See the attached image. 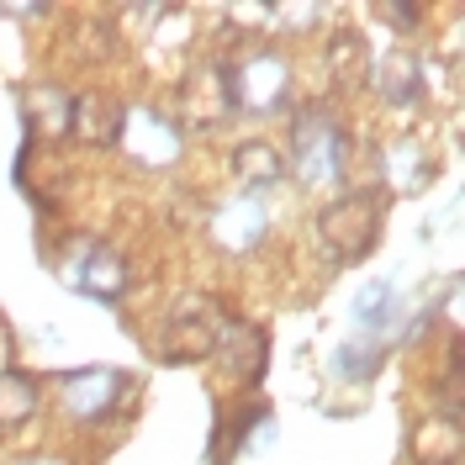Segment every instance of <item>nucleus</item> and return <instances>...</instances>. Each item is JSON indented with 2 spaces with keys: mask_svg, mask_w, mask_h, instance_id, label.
I'll list each match as a JSON object with an SVG mask.
<instances>
[{
  "mask_svg": "<svg viewBox=\"0 0 465 465\" xmlns=\"http://www.w3.org/2000/svg\"><path fill=\"white\" fill-rule=\"evenodd\" d=\"M349 159H354V143L339 127V116L328 112H302L291 122V170L302 185H339L349 174Z\"/></svg>",
  "mask_w": 465,
  "mask_h": 465,
  "instance_id": "obj_1",
  "label": "nucleus"
},
{
  "mask_svg": "<svg viewBox=\"0 0 465 465\" xmlns=\"http://www.w3.org/2000/svg\"><path fill=\"white\" fill-rule=\"evenodd\" d=\"M232 116V90H228V64H196L180 74L174 85V127H196V133H212Z\"/></svg>",
  "mask_w": 465,
  "mask_h": 465,
  "instance_id": "obj_4",
  "label": "nucleus"
},
{
  "mask_svg": "<svg viewBox=\"0 0 465 465\" xmlns=\"http://www.w3.org/2000/svg\"><path fill=\"white\" fill-rule=\"evenodd\" d=\"M232 174H238L243 196H264L270 185H281V180H286V159H281V148H275V143L249 138V143L232 148Z\"/></svg>",
  "mask_w": 465,
  "mask_h": 465,
  "instance_id": "obj_14",
  "label": "nucleus"
},
{
  "mask_svg": "<svg viewBox=\"0 0 465 465\" xmlns=\"http://www.w3.org/2000/svg\"><path fill=\"white\" fill-rule=\"evenodd\" d=\"M228 90H232V112H249V116L281 112L291 95V64L275 48H254L238 64H228Z\"/></svg>",
  "mask_w": 465,
  "mask_h": 465,
  "instance_id": "obj_3",
  "label": "nucleus"
},
{
  "mask_svg": "<svg viewBox=\"0 0 465 465\" xmlns=\"http://www.w3.org/2000/svg\"><path fill=\"white\" fill-rule=\"evenodd\" d=\"M318 238L339 264H354L381 238V191H349L318 212Z\"/></svg>",
  "mask_w": 465,
  "mask_h": 465,
  "instance_id": "obj_2",
  "label": "nucleus"
},
{
  "mask_svg": "<svg viewBox=\"0 0 465 465\" xmlns=\"http://www.w3.org/2000/svg\"><path fill=\"white\" fill-rule=\"evenodd\" d=\"M37 402H43V391H37V381L27 371H0V429H22L37 418Z\"/></svg>",
  "mask_w": 465,
  "mask_h": 465,
  "instance_id": "obj_18",
  "label": "nucleus"
},
{
  "mask_svg": "<svg viewBox=\"0 0 465 465\" xmlns=\"http://www.w3.org/2000/svg\"><path fill=\"white\" fill-rule=\"evenodd\" d=\"M376 90L386 106H412L423 95V58L407 54V48H391L376 64Z\"/></svg>",
  "mask_w": 465,
  "mask_h": 465,
  "instance_id": "obj_15",
  "label": "nucleus"
},
{
  "mask_svg": "<svg viewBox=\"0 0 465 465\" xmlns=\"http://www.w3.org/2000/svg\"><path fill=\"white\" fill-rule=\"evenodd\" d=\"M217 354H223L228 376L254 381V376H260V365H264V333H260V328H223Z\"/></svg>",
  "mask_w": 465,
  "mask_h": 465,
  "instance_id": "obj_17",
  "label": "nucleus"
},
{
  "mask_svg": "<svg viewBox=\"0 0 465 465\" xmlns=\"http://www.w3.org/2000/svg\"><path fill=\"white\" fill-rule=\"evenodd\" d=\"M22 465H69V460H58V455H32V460H22Z\"/></svg>",
  "mask_w": 465,
  "mask_h": 465,
  "instance_id": "obj_22",
  "label": "nucleus"
},
{
  "mask_svg": "<svg viewBox=\"0 0 465 465\" xmlns=\"http://www.w3.org/2000/svg\"><path fill=\"white\" fill-rule=\"evenodd\" d=\"M381 16H386V22H397V27H418V16H423V11H418V5H381Z\"/></svg>",
  "mask_w": 465,
  "mask_h": 465,
  "instance_id": "obj_21",
  "label": "nucleus"
},
{
  "mask_svg": "<svg viewBox=\"0 0 465 465\" xmlns=\"http://www.w3.org/2000/svg\"><path fill=\"white\" fill-rule=\"evenodd\" d=\"M64 281L90 302H122L127 286H133V264L122 260L112 243H74V254L64 264Z\"/></svg>",
  "mask_w": 465,
  "mask_h": 465,
  "instance_id": "obj_6",
  "label": "nucleus"
},
{
  "mask_svg": "<svg viewBox=\"0 0 465 465\" xmlns=\"http://www.w3.org/2000/svg\"><path fill=\"white\" fill-rule=\"evenodd\" d=\"M127 397V376L116 365H85V371H69L58 386V402L69 407V418L80 423H106Z\"/></svg>",
  "mask_w": 465,
  "mask_h": 465,
  "instance_id": "obj_8",
  "label": "nucleus"
},
{
  "mask_svg": "<svg viewBox=\"0 0 465 465\" xmlns=\"http://www.w3.org/2000/svg\"><path fill=\"white\" fill-rule=\"evenodd\" d=\"M275 16H281V22H296V27H312V22H318V5H281Z\"/></svg>",
  "mask_w": 465,
  "mask_h": 465,
  "instance_id": "obj_20",
  "label": "nucleus"
},
{
  "mask_svg": "<svg viewBox=\"0 0 465 465\" xmlns=\"http://www.w3.org/2000/svg\"><path fill=\"white\" fill-rule=\"evenodd\" d=\"M328 74L339 80L344 90H354L365 74H371V48H365V37L354 27H339L328 37Z\"/></svg>",
  "mask_w": 465,
  "mask_h": 465,
  "instance_id": "obj_16",
  "label": "nucleus"
},
{
  "mask_svg": "<svg viewBox=\"0 0 465 465\" xmlns=\"http://www.w3.org/2000/svg\"><path fill=\"white\" fill-rule=\"evenodd\" d=\"M16 101H22V122H27L32 143H58V138H69V95H64L54 80L22 85Z\"/></svg>",
  "mask_w": 465,
  "mask_h": 465,
  "instance_id": "obj_11",
  "label": "nucleus"
},
{
  "mask_svg": "<svg viewBox=\"0 0 465 465\" xmlns=\"http://www.w3.org/2000/svg\"><path fill=\"white\" fill-rule=\"evenodd\" d=\"M122 101L112 90H85V95H69V138L85 148H116L122 133Z\"/></svg>",
  "mask_w": 465,
  "mask_h": 465,
  "instance_id": "obj_10",
  "label": "nucleus"
},
{
  "mask_svg": "<svg viewBox=\"0 0 465 465\" xmlns=\"http://www.w3.org/2000/svg\"><path fill=\"white\" fill-rule=\"evenodd\" d=\"M264 232H270V206H264V196H232V202H223L212 212V238L228 254L260 249Z\"/></svg>",
  "mask_w": 465,
  "mask_h": 465,
  "instance_id": "obj_9",
  "label": "nucleus"
},
{
  "mask_svg": "<svg viewBox=\"0 0 465 465\" xmlns=\"http://www.w3.org/2000/svg\"><path fill=\"white\" fill-rule=\"evenodd\" d=\"M407 450H412L418 465H460L465 460V423L450 418V412H429V418H418Z\"/></svg>",
  "mask_w": 465,
  "mask_h": 465,
  "instance_id": "obj_12",
  "label": "nucleus"
},
{
  "mask_svg": "<svg viewBox=\"0 0 465 465\" xmlns=\"http://www.w3.org/2000/svg\"><path fill=\"white\" fill-rule=\"evenodd\" d=\"M386 307H391V291H386V286H365L360 307H354V318H360V322H381V318H386Z\"/></svg>",
  "mask_w": 465,
  "mask_h": 465,
  "instance_id": "obj_19",
  "label": "nucleus"
},
{
  "mask_svg": "<svg viewBox=\"0 0 465 465\" xmlns=\"http://www.w3.org/2000/svg\"><path fill=\"white\" fill-rule=\"evenodd\" d=\"M116 148H122L138 170H174L180 153H185V133L174 127V116L153 112V106H127V112H122Z\"/></svg>",
  "mask_w": 465,
  "mask_h": 465,
  "instance_id": "obj_5",
  "label": "nucleus"
},
{
  "mask_svg": "<svg viewBox=\"0 0 465 465\" xmlns=\"http://www.w3.org/2000/svg\"><path fill=\"white\" fill-rule=\"evenodd\" d=\"M381 164H386V185H391L397 196H418V191H429L434 174H439L434 153L418 143V138H397V143H386Z\"/></svg>",
  "mask_w": 465,
  "mask_h": 465,
  "instance_id": "obj_13",
  "label": "nucleus"
},
{
  "mask_svg": "<svg viewBox=\"0 0 465 465\" xmlns=\"http://www.w3.org/2000/svg\"><path fill=\"white\" fill-rule=\"evenodd\" d=\"M217 339H223V318H217V307H206V302H180L164 322V360L170 365H202L217 354Z\"/></svg>",
  "mask_w": 465,
  "mask_h": 465,
  "instance_id": "obj_7",
  "label": "nucleus"
}]
</instances>
